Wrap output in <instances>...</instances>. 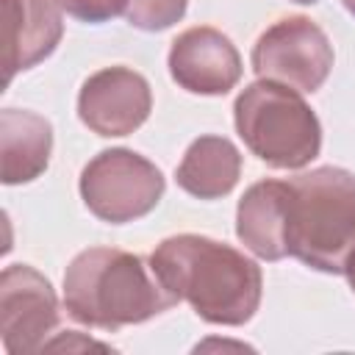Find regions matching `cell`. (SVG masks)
Here are the masks:
<instances>
[{"label":"cell","instance_id":"cell-11","mask_svg":"<svg viewBox=\"0 0 355 355\" xmlns=\"http://www.w3.org/2000/svg\"><path fill=\"white\" fill-rule=\"evenodd\" d=\"M286 180H261L250 186L236 211V233L241 244L263 261H280L286 250Z\"/></svg>","mask_w":355,"mask_h":355},{"label":"cell","instance_id":"cell-1","mask_svg":"<svg viewBox=\"0 0 355 355\" xmlns=\"http://www.w3.org/2000/svg\"><path fill=\"white\" fill-rule=\"evenodd\" d=\"M150 266L161 286L211 324H244L261 305V269L230 244L183 233L164 239Z\"/></svg>","mask_w":355,"mask_h":355},{"label":"cell","instance_id":"cell-12","mask_svg":"<svg viewBox=\"0 0 355 355\" xmlns=\"http://www.w3.org/2000/svg\"><path fill=\"white\" fill-rule=\"evenodd\" d=\"M53 128L33 111L6 108L0 114V178L6 186L28 183L47 169Z\"/></svg>","mask_w":355,"mask_h":355},{"label":"cell","instance_id":"cell-10","mask_svg":"<svg viewBox=\"0 0 355 355\" xmlns=\"http://www.w3.org/2000/svg\"><path fill=\"white\" fill-rule=\"evenodd\" d=\"M64 33L55 0H3V83L47 58Z\"/></svg>","mask_w":355,"mask_h":355},{"label":"cell","instance_id":"cell-5","mask_svg":"<svg viewBox=\"0 0 355 355\" xmlns=\"http://www.w3.org/2000/svg\"><path fill=\"white\" fill-rule=\"evenodd\" d=\"M161 194V169L133 150H103L80 172V197L86 208L111 225L133 222L150 214Z\"/></svg>","mask_w":355,"mask_h":355},{"label":"cell","instance_id":"cell-15","mask_svg":"<svg viewBox=\"0 0 355 355\" xmlns=\"http://www.w3.org/2000/svg\"><path fill=\"white\" fill-rule=\"evenodd\" d=\"M61 11L80 22H105L116 14H125L128 0H55Z\"/></svg>","mask_w":355,"mask_h":355},{"label":"cell","instance_id":"cell-7","mask_svg":"<svg viewBox=\"0 0 355 355\" xmlns=\"http://www.w3.org/2000/svg\"><path fill=\"white\" fill-rule=\"evenodd\" d=\"M58 324V300L44 275L28 263L0 275V341L11 355L44 352Z\"/></svg>","mask_w":355,"mask_h":355},{"label":"cell","instance_id":"cell-2","mask_svg":"<svg viewBox=\"0 0 355 355\" xmlns=\"http://www.w3.org/2000/svg\"><path fill=\"white\" fill-rule=\"evenodd\" d=\"M175 302L150 263L116 247H89L64 272L67 313L86 327L119 330L147 322Z\"/></svg>","mask_w":355,"mask_h":355},{"label":"cell","instance_id":"cell-4","mask_svg":"<svg viewBox=\"0 0 355 355\" xmlns=\"http://www.w3.org/2000/svg\"><path fill=\"white\" fill-rule=\"evenodd\" d=\"M233 116L250 153L275 169H300L319 155L322 128L297 89L272 80L250 83L236 97Z\"/></svg>","mask_w":355,"mask_h":355},{"label":"cell","instance_id":"cell-19","mask_svg":"<svg viewBox=\"0 0 355 355\" xmlns=\"http://www.w3.org/2000/svg\"><path fill=\"white\" fill-rule=\"evenodd\" d=\"M294 3H305L308 6V3H316V0H294Z\"/></svg>","mask_w":355,"mask_h":355},{"label":"cell","instance_id":"cell-18","mask_svg":"<svg viewBox=\"0 0 355 355\" xmlns=\"http://www.w3.org/2000/svg\"><path fill=\"white\" fill-rule=\"evenodd\" d=\"M341 3H344V8H347L352 17H355V0H341Z\"/></svg>","mask_w":355,"mask_h":355},{"label":"cell","instance_id":"cell-3","mask_svg":"<svg viewBox=\"0 0 355 355\" xmlns=\"http://www.w3.org/2000/svg\"><path fill=\"white\" fill-rule=\"evenodd\" d=\"M286 200V250L319 272H344L355 247V175L319 166L291 180Z\"/></svg>","mask_w":355,"mask_h":355},{"label":"cell","instance_id":"cell-14","mask_svg":"<svg viewBox=\"0 0 355 355\" xmlns=\"http://www.w3.org/2000/svg\"><path fill=\"white\" fill-rule=\"evenodd\" d=\"M189 0H128L125 3V19L139 31H164L175 25Z\"/></svg>","mask_w":355,"mask_h":355},{"label":"cell","instance_id":"cell-16","mask_svg":"<svg viewBox=\"0 0 355 355\" xmlns=\"http://www.w3.org/2000/svg\"><path fill=\"white\" fill-rule=\"evenodd\" d=\"M61 349H67V352H83V349L108 352L111 347L108 344H100L94 338H86V336H80L75 330H67V333H55V338H50L47 347H44V352H61Z\"/></svg>","mask_w":355,"mask_h":355},{"label":"cell","instance_id":"cell-13","mask_svg":"<svg viewBox=\"0 0 355 355\" xmlns=\"http://www.w3.org/2000/svg\"><path fill=\"white\" fill-rule=\"evenodd\" d=\"M241 175V155L233 141L222 136H200L189 144L183 161L178 164V186L200 200L225 197Z\"/></svg>","mask_w":355,"mask_h":355},{"label":"cell","instance_id":"cell-6","mask_svg":"<svg viewBox=\"0 0 355 355\" xmlns=\"http://www.w3.org/2000/svg\"><path fill=\"white\" fill-rule=\"evenodd\" d=\"M252 69L261 80L316 92L333 69V44L308 17H286L258 36Z\"/></svg>","mask_w":355,"mask_h":355},{"label":"cell","instance_id":"cell-8","mask_svg":"<svg viewBox=\"0 0 355 355\" xmlns=\"http://www.w3.org/2000/svg\"><path fill=\"white\" fill-rule=\"evenodd\" d=\"M150 108V83L128 67H105L89 75L78 94V116L97 136L133 133L144 125Z\"/></svg>","mask_w":355,"mask_h":355},{"label":"cell","instance_id":"cell-9","mask_svg":"<svg viewBox=\"0 0 355 355\" xmlns=\"http://www.w3.org/2000/svg\"><path fill=\"white\" fill-rule=\"evenodd\" d=\"M169 75L191 94H225L241 78V58L222 31L197 25L172 42Z\"/></svg>","mask_w":355,"mask_h":355},{"label":"cell","instance_id":"cell-17","mask_svg":"<svg viewBox=\"0 0 355 355\" xmlns=\"http://www.w3.org/2000/svg\"><path fill=\"white\" fill-rule=\"evenodd\" d=\"M344 275H347V280H349V288L355 291V247L349 250V255H347V261H344Z\"/></svg>","mask_w":355,"mask_h":355}]
</instances>
